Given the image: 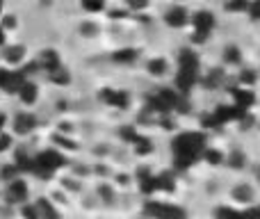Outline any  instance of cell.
<instances>
[{"instance_id":"1","label":"cell","mask_w":260,"mask_h":219,"mask_svg":"<svg viewBox=\"0 0 260 219\" xmlns=\"http://www.w3.org/2000/svg\"><path fill=\"white\" fill-rule=\"evenodd\" d=\"M206 148V137L203 133H183L174 139L171 144V151H174L176 165L178 167H189L197 160H201V153Z\"/></svg>"},{"instance_id":"2","label":"cell","mask_w":260,"mask_h":219,"mask_svg":"<svg viewBox=\"0 0 260 219\" xmlns=\"http://www.w3.org/2000/svg\"><path fill=\"white\" fill-rule=\"evenodd\" d=\"M189 25H192V37L197 44H203V41L208 39V37L212 35V30H215L217 25V18L212 12H208V9H199V12L192 14V18H189Z\"/></svg>"},{"instance_id":"3","label":"cell","mask_w":260,"mask_h":219,"mask_svg":"<svg viewBox=\"0 0 260 219\" xmlns=\"http://www.w3.org/2000/svg\"><path fill=\"white\" fill-rule=\"evenodd\" d=\"M64 165V158L57 151H44L37 158H32V174H37L39 178H50L59 167Z\"/></svg>"},{"instance_id":"4","label":"cell","mask_w":260,"mask_h":219,"mask_svg":"<svg viewBox=\"0 0 260 219\" xmlns=\"http://www.w3.org/2000/svg\"><path fill=\"white\" fill-rule=\"evenodd\" d=\"M144 212L153 219H187L185 210L174 203H162V201H148L144 206Z\"/></svg>"},{"instance_id":"5","label":"cell","mask_w":260,"mask_h":219,"mask_svg":"<svg viewBox=\"0 0 260 219\" xmlns=\"http://www.w3.org/2000/svg\"><path fill=\"white\" fill-rule=\"evenodd\" d=\"M99 99L103 101L105 105H110V108L114 110H126L130 105V94L123 89H112V87H105V89H101Z\"/></svg>"},{"instance_id":"6","label":"cell","mask_w":260,"mask_h":219,"mask_svg":"<svg viewBox=\"0 0 260 219\" xmlns=\"http://www.w3.org/2000/svg\"><path fill=\"white\" fill-rule=\"evenodd\" d=\"M165 23L169 27H174V30H180V27H187L189 25V18H192V14L187 12V7H183V5H171L169 9L165 12Z\"/></svg>"},{"instance_id":"7","label":"cell","mask_w":260,"mask_h":219,"mask_svg":"<svg viewBox=\"0 0 260 219\" xmlns=\"http://www.w3.org/2000/svg\"><path fill=\"white\" fill-rule=\"evenodd\" d=\"M231 197H233V201L240 203V206H253V201H256V190H253L251 183H238L231 190Z\"/></svg>"},{"instance_id":"8","label":"cell","mask_w":260,"mask_h":219,"mask_svg":"<svg viewBox=\"0 0 260 219\" xmlns=\"http://www.w3.org/2000/svg\"><path fill=\"white\" fill-rule=\"evenodd\" d=\"M256 103V94L249 87H240V89H233V105L242 112H249L251 105Z\"/></svg>"},{"instance_id":"9","label":"cell","mask_w":260,"mask_h":219,"mask_svg":"<svg viewBox=\"0 0 260 219\" xmlns=\"http://www.w3.org/2000/svg\"><path fill=\"white\" fill-rule=\"evenodd\" d=\"M27 183H23L21 178H12L9 180V187H7V199L12 203H23L27 199Z\"/></svg>"},{"instance_id":"10","label":"cell","mask_w":260,"mask_h":219,"mask_svg":"<svg viewBox=\"0 0 260 219\" xmlns=\"http://www.w3.org/2000/svg\"><path fill=\"white\" fill-rule=\"evenodd\" d=\"M37 64H39V69H44L46 73H50V71H55L57 67H62V59H59L57 50L48 48V50H41V53H39V59H37Z\"/></svg>"},{"instance_id":"11","label":"cell","mask_w":260,"mask_h":219,"mask_svg":"<svg viewBox=\"0 0 260 219\" xmlns=\"http://www.w3.org/2000/svg\"><path fill=\"white\" fill-rule=\"evenodd\" d=\"M169 69H171L169 59L162 57V55H155V57H151L146 62V71H148V76H153V78H165L167 73H169Z\"/></svg>"},{"instance_id":"12","label":"cell","mask_w":260,"mask_h":219,"mask_svg":"<svg viewBox=\"0 0 260 219\" xmlns=\"http://www.w3.org/2000/svg\"><path fill=\"white\" fill-rule=\"evenodd\" d=\"M35 128H37L35 114H30V112H21V114H16V119H14V130H16L18 135H27Z\"/></svg>"},{"instance_id":"13","label":"cell","mask_w":260,"mask_h":219,"mask_svg":"<svg viewBox=\"0 0 260 219\" xmlns=\"http://www.w3.org/2000/svg\"><path fill=\"white\" fill-rule=\"evenodd\" d=\"M139 59V53L135 48H119L112 53V62L119 64V67H130Z\"/></svg>"},{"instance_id":"14","label":"cell","mask_w":260,"mask_h":219,"mask_svg":"<svg viewBox=\"0 0 260 219\" xmlns=\"http://www.w3.org/2000/svg\"><path fill=\"white\" fill-rule=\"evenodd\" d=\"M16 94H18V99H21L25 105L37 103V99H39V89H37V85H35V82H27V80L23 82L21 89H18Z\"/></svg>"},{"instance_id":"15","label":"cell","mask_w":260,"mask_h":219,"mask_svg":"<svg viewBox=\"0 0 260 219\" xmlns=\"http://www.w3.org/2000/svg\"><path fill=\"white\" fill-rule=\"evenodd\" d=\"M178 69H199V57L194 50L183 48L178 53Z\"/></svg>"},{"instance_id":"16","label":"cell","mask_w":260,"mask_h":219,"mask_svg":"<svg viewBox=\"0 0 260 219\" xmlns=\"http://www.w3.org/2000/svg\"><path fill=\"white\" fill-rule=\"evenodd\" d=\"M221 55H224V64H229V67H240V64H242V50L235 44L226 46Z\"/></svg>"},{"instance_id":"17","label":"cell","mask_w":260,"mask_h":219,"mask_svg":"<svg viewBox=\"0 0 260 219\" xmlns=\"http://www.w3.org/2000/svg\"><path fill=\"white\" fill-rule=\"evenodd\" d=\"M48 78H50V82H53V85L64 87V85H69V82H71V71H69V69L62 64V67H57L55 71H50Z\"/></svg>"},{"instance_id":"18","label":"cell","mask_w":260,"mask_h":219,"mask_svg":"<svg viewBox=\"0 0 260 219\" xmlns=\"http://www.w3.org/2000/svg\"><path fill=\"white\" fill-rule=\"evenodd\" d=\"M80 7L82 12L96 16V14H103L108 9V0H80Z\"/></svg>"},{"instance_id":"19","label":"cell","mask_w":260,"mask_h":219,"mask_svg":"<svg viewBox=\"0 0 260 219\" xmlns=\"http://www.w3.org/2000/svg\"><path fill=\"white\" fill-rule=\"evenodd\" d=\"M201 158L208 162V165H212V167H219V165H224V160H226V155H224V153H221V151H217V148H210V146H206V148H203Z\"/></svg>"},{"instance_id":"20","label":"cell","mask_w":260,"mask_h":219,"mask_svg":"<svg viewBox=\"0 0 260 219\" xmlns=\"http://www.w3.org/2000/svg\"><path fill=\"white\" fill-rule=\"evenodd\" d=\"M5 59H7L9 64H21L23 59H25V48H23V46H9V48L5 50Z\"/></svg>"},{"instance_id":"21","label":"cell","mask_w":260,"mask_h":219,"mask_svg":"<svg viewBox=\"0 0 260 219\" xmlns=\"http://www.w3.org/2000/svg\"><path fill=\"white\" fill-rule=\"evenodd\" d=\"M35 206H37V210H39V217L41 219H59L57 210H55V208L50 206V201H46V199H39Z\"/></svg>"},{"instance_id":"22","label":"cell","mask_w":260,"mask_h":219,"mask_svg":"<svg viewBox=\"0 0 260 219\" xmlns=\"http://www.w3.org/2000/svg\"><path fill=\"white\" fill-rule=\"evenodd\" d=\"M80 35L85 37V39H94V37H99V32H101V27H99V23L96 21H91V18H87V21H82L80 23Z\"/></svg>"},{"instance_id":"23","label":"cell","mask_w":260,"mask_h":219,"mask_svg":"<svg viewBox=\"0 0 260 219\" xmlns=\"http://www.w3.org/2000/svg\"><path fill=\"white\" fill-rule=\"evenodd\" d=\"M249 3H251V0H229V3L224 5V9L229 14H247Z\"/></svg>"},{"instance_id":"24","label":"cell","mask_w":260,"mask_h":219,"mask_svg":"<svg viewBox=\"0 0 260 219\" xmlns=\"http://www.w3.org/2000/svg\"><path fill=\"white\" fill-rule=\"evenodd\" d=\"M215 219H242V212L231 206H221L215 210Z\"/></svg>"},{"instance_id":"25","label":"cell","mask_w":260,"mask_h":219,"mask_svg":"<svg viewBox=\"0 0 260 219\" xmlns=\"http://www.w3.org/2000/svg\"><path fill=\"white\" fill-rule=\"evenodd\" d=\"M133 146H135V153H137V155H148V153L153 151V148H151V139L142 137V135H139V137L133 142Z\"/></svg>"},{"instance_id":"26","label":"cell","mask_w":260,"mask_h":219,"mask_svg":"<svg viewBox=\"0 0 260 219\" xmlns=\"http://www.w3.org/2000/svg\"><path fill=\"white\" fill-rule=\"evenodd\" d=\"M123 3H126L128 12H135V14H142L151 7V0H123Z\"/></svg>"},{"instance_id":"27","label":"cell","mask_w":260,"mask_h":219,"mask_svg":"<svg viewBox=\"0 0 260 219\" xmlns=\"http://www.w3.org/2000/svg\"><path fill=\"white\" fill-rule=\"evenodd\" d=\"M224 162H229L233 169H242V167L247 165V155H244V153H240V151H233V153H229V158H226Z\"/></svg>"},{"instance_id":"28","label":"cell","mask_w":260,"mask_h":219,"mask_svg":"<svg viewBox=\"0 0 260 219\" xmlns=\"http://www.w3.org/2000/svg\"><path fill=\"white\" fill-rule=\"evenodd\" d=\"M256 80H258V76L253 69H242V73H240V87H249L251 89Z\"/></svg>"},{"instance_id":"29","label":"cell","mask_w":260,"mask_h":219,"mask_svg":"<svg viewBox=\"0 0 260 219\" xmlns=\"http://www.w3.org/2000/svg\"><path fill=\"white\" fill-rule=\"evenodd\" d=\"M221 82H224V71H221V69H215L212 73H208L206 76L203 85L206 87H217V85H221Z\"/></svg>"},{"instance_id":"30","label":"cell","mask_w":260,"mask_h":219,"mask_svg":"<svg viewBox=\"0 0 260 219\" xmlns=\"http://www.w3.org/2000/svg\"><path fill=\"white\" fill-rule=\"evenodd\" d=\"M249 16H251V21H260V0H251L249 3Z\"/></svg>"},{"instance_id":"31","label":"cell","mask_w":260,"mask_h":219,"mask_svg":"<svg viewBox=\"0 0 260 219\" xmlns=\"http://www.w3.org/2000/svg\"><path fill=\"white\" fill-rule=\"evenodd\" d=\"M105 12H108V16L112 18V21H121V18H126L128 16V9H105Z\"/></svg>"},{"instance_id":"32","label":"cell","mask_w":260,"mask_h":219,"mask_svg":"<svg viewBox=\"0 0 260 219\" xmlns=\"http://www.w3.org/2000/svg\"><path fill=\"white\" fill-rule=\"evenodd\" d=\"M23 217H25V219H41L37 206H23Z\"/></svg>"},{"instance_id":"33","label":"cell","mask_w":260,"mask_h":219,"mask_svg":"<svg viewBox=\"0 0 260 219\" xmlns=\"http://www.w3.org/2000/svg\"><path fill=\"white\" fill-rule=\"evenodd\" d=\"M9 146H12V137H9L7 133H3V130H0V151H7Z\"/></svg>"},{"instance_id":"34","label":"cell","mask_w":260,"mask_h":219,"mask_svg":"<svg viewBox=\"0 0 260 219\" xmlns=\"http://www.w3.org/2000/svg\"><path fill=\"white\" fill-rule=\"evenodd\" d=\"M0 25H3V30H7V27H14V25H16V16H5Z\"/></svg>"},{"instance_id":"35","label":"cell","mask_w":260,"mask_h":219,"mask_svg":"<svg viewBox=\"0 0 260 219\" xmlns=\"http://www.w3.org/2000/svg\"><path fill=\"white\" fill-rule=\"evenodd\" d=\"M9 73H12V71L0 69V89H5V85H7V80H9Z\"/></svg>"},{"instance_id":"36","label":"cell","mask_w":260,"mask_h":219,"mask_svg":"<svg viewBox=\"0 0 260 219\" xmlns=\"http://www.w3.org/2000/svg\"><path fill=\"white\" fill-rule=\"evenodd\" d=\"M3 126H5V114L0 112V130H3Z\"/></svg>"},{"instance_id":"37","label":"cell","mask_w":260,"mask_h":219,"mask_svg":"<svg viewBox=\"0 0 260 219\" xmlns=\"http://www.w3.org/2000/svg\"><path fill=\"white\" fill-rule=\"evenodd\" d=\"M5 41V30H3V25H0V44Z\"/></svg>"},{"instance_id":"38","label":"cell","mask_w":260,"mask_h":219,"mask_svg":"<svg viewBox=\"0 0 260 219\" xmlns=\"http://www.w3.org/2000/svg\"><path fill=\"white\" fill-rule=\"evenodd\" d=\"M256 178H258V183H260V165L256 167Z\"/></svg>"},{"instance_id":"39","label":"cell","mask_w":260,"mask_h":219,"mask_svg":"<svg viewBox=\"0 0 260 219\" xmlns=\"http://www.w3.org/2000/svg\"><path fill=\"white\" fill-rule=\"evenodd\" d=\"M0 9H3V0H0Z\"/></svg>"}]
</instances>
